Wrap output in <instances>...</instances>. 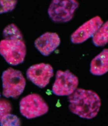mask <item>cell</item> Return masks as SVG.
<instances>
[{"instance_id":"6da1fadb","label":"cell","mask_w":108,"mask_h":126,"mask_svg":"<svg viewBox=\"0 0 108 126\" xmlns=\"http://www.w3.org/2000/svg\"><path fill=\"white\" fill-rule=\"evenodd\" d=\"M69 107L72 113L82 118L91 119L97 116L101 102L97 94L90 90L77 89L69 95Z\"/></svg>"},{"instance_id":"7a4b0ae2","label":"cell","mask_w":108,"mask_h":126,"mask_svg":"<svg viewBox=\"0 0 108 126\" xmlns=\"http://www.w3.org/2000/svg\"><path fill=\"white\" fill-rule=\"evenodd\" d=\"M2 94L6 98H16L22 94L26 81L21 72L12 68L6 69L2 76Z\"/></svg>"},{"instance_id":"3957f363","label":"cell","mask_w":108,"mask_h":126,"mask_svg":"<svg viewBox=\"0 0 108 126\" xmlns=\"http://www.w3.org/2000/svg\"><path fill=\"white\" fill-rule=\"evenodd\" d=\"M26 47L22 40L4 39L0 42V55L8 64H20L24 61Z\"/></svg>"},{"instance_id":"277c9868","label":"cell","mask_w":108,"mask_h":126,"mask_svg":"<svg viewBox=\"0 0 108 126\" xmlns=\"http://www.w3.org/2000/svg\"><path fill=\"white\" fill-rule=\"evenodd\" d=\"M78 5L74 0H54L48 8V15L54 22L66 23L72 18Z\"/></svg>"},{"instance_id":"5b68a950","label":"cell","mask_w":108,"mask_h":126,"mask_svg":"<svg viewBox=\"0 0 108 126\" xmlns=\"http://www.w3.org/2000/svg\"><path fill=\"white\" fill-rule=\"evenodd\" d=\"M20 113L28 119L40 117L48 112L49 108L40 95L33 94L22 98L19 104Z\"/></svg>"},{"instance_id":"8992f818","label":"cell","mask_w":108,"mask_h":126,"mask_svg":"<svg viewBox=\"0 0 108 126\" xmlns=\"http://www.w3.org/2000/svg\"><path fill=\"white\" fill-rule=\"evenodd\" d=\"M78 83L76 76L69 70H58L53 85L52 92L58 96H69L77 89Z\"/></svg>"},{"instance_id":"52a82bcc","label":"cell","mask_w":108,"mask_h":126,"mask_svg":"<svg viewBox=\"0 0 108 126\" xmlns=\"http://www.w3.org/2000/svg\"><path fill=\"white\" fill-rule=\"evenodd\" d=\"M52 66L48 63H41L33 65L28 69L27 78L39 88H45L54 75Z\"/></svg>"},{"instance_id":"ba28073f","label":"cell","mask_w":108,"mask_h":126,"mask_svg":"<svg viewBox=\"0 0 108 126\" xmlns=\"http://www.w3.org/2000/svg\"><path fill=\"white\" fill-rule=\"evenodd\" d=\"M103 24V20L99 16L93 17L83 24L72 34V42L76 44L85 42L93 37Z\"/></svg>"},{"instance_id":"9c48e42d","label":"cell","mask_w":108,"mask_h":126,"mask_svg":"<svg viewBox=\"0 0 108 126\" xmlns=\"http://www.w3.org/2000/svg\"><path fill=\"white\" fill-rule=\"evenodd\" d=\"M60 43L59 36L54 32H47L41 35L34 43L36 49L41 54L48 56L59 46Z\"/></svg>"},{"instance_id":"30bf717a","label":"cell","mask_w":108,"mask_h":126,"mask_svg":"<svg viewBox=\"0 0 108 126\" xmlns=\"http://www.w3.org/2000/svg\"><path fill=\"white\" fill-rule=\"evenodd\" d=\"M108 70V50L104 49L92 61L90 71L95 76H101L106 74Z\"/></svg>"},{"instance_id":"8fae6325","label":"cell","mask_w":108,"mask_h":126,"mask_svg":"<svg viewBox=\"0 0 108 126\" xmlns=\"http://www.w3.org/2000/svg\"><path fill=\"white\" fill-rule=\"evenodd\" d=\"M108 21L102 25L92 37V41L95 46H104L108 41Z\"/></svg>"},{"instance_id":"7c38bea8","label":"cell","mask_w":108,"mask_h":126,"mask_svg":"<svg viewBox=\"0 0 108 126\" xmlns=\"http://www.w3.org/2000/svg\"><path fill=\"white\" fill-rule=\"evenodd\" d=\"M5 39L10 40H22L23 35L20 30L14 24L8 25L3 32Z\"/></svg>"},{"instance_id":"4fadbf2b","label":"cell","mask_w":108,"mask_h":126,"mask_svg":"<svg viewBox=\"0 0 108 126\" xmlns=\"http://www.w3.org/2000/svg\"><path fill=\"white\" fill-rule=\"evenodd\" d=\"M20 119L10 113L3 116L0 121V125L2 126H20Z\"/></svg>"},{"instance_id":"5bb4252c","label":"cell","mask_w":108,"mask_h":126,"mask_svg":"<svg viewBox=\"0 0 108 126\" xmlns=\"http://www.w3.org/2000/svg\"><path fill=\"white\" fill-rule=\"evenodd\" d=\"M17 0H0V14L11 12L17 4Z\"/></svg>"},{"instance_id":"9a60e30c","label":"cell","mask_w":108,"mask_h":126,"mask_svg":"<svg viewBox=\"0 0 108 126\" xmlns=\"http://www.w3.org/2000/svg\"><path fill=\"white\" fill-rule=\"evenodd\" d=\"M12 110V106L9 102L4 100H0V121L3 116L10 113Z\"/></svg>"},{"instance_id":"2e32d148","label":"cell","mask_w":108,"mask_h":126,"mask_svg":"<svg viewBox=\"0 0 108 126\" xmlns=\"http://www.w3.org/2000/svg\"><path fill=\"white\" fill-rule=\"evenodd\" d=\"M0 97H1V94H0Z\"/></svg>"}]
</instances>
